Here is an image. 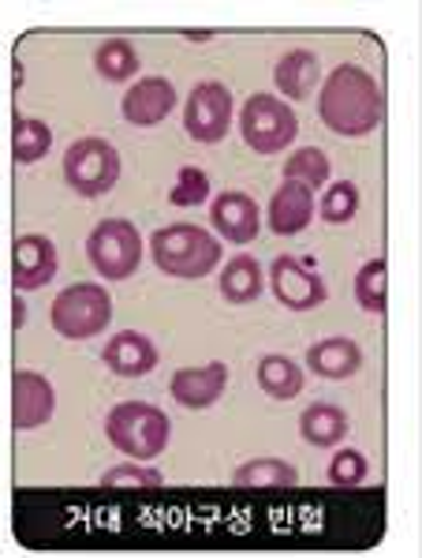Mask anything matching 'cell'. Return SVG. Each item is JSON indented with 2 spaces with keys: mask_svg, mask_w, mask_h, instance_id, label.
<instances>
[{
  "mask_svg": "<svg viewBox=\"0 0 422 558\" xmlns=\"http://www.w3.org/2000/svg\"><path fill=\"white\" fill-rule=\"evenodd\" d=\"M12 326L15 330H23V323H27V304H23V293H15V304H12Z\"/></svg>",
  "mask_w": 422,
  "mask_h": 558,
  "instance_id": "obj_31",
  "label": "cell"
},
{
  "mask_svg": "<svg viewBox=\"0 0 422 558\" xmlns=\"http://www.w3.org/2000/svg\"><path fill=\"white\" fill-rule=\"evenodd\" d=\"M101 360H105V367L113 375H120V379H142V375H150L153 367H158L161 353H158V341H153L150 333L120 330L105 341Z\"/></svg>",
  "mask_w": 422,
  "mask_h": 558,
  "instance_id": "obj_13",
  "label": "cell"
},
{
  "mask_svg": "<svg viewBox=\"0 0 422 558\" xmlns=\"http://www.w3.org/2000/svg\"><path fill=\"white\" fill-rule=\"evenodd\" d=\"M120 169H124V161H120L116 147L109 140H98V135L75 140L64 150V180L83 199H101V195L113 192Z\"/></svg>",
  "mask_w": 422,
  "mask_h": 558,
  "instance_id": "obj_7",
  "label": "cell"
},
{
  "mask_svg": "<svg viewBox=\"0 0 422 558\" xmlns=\"http://www.w3.org/2000/svg\"><path fill=\"white\" fill-rule=\"evenodd\" d=\"M53 150V132L38 117H15L12 120V158L20 166H34Z\"/></svg>",
  "mask_w": 422,
  "mask_h": 558,
  "instance_id": "obj_24",
  "label": "cell"
},
{
  "mask_svg": "<svg viewBox=\"0 0 422 558\" xmlns=\"http://www.w3.org/2000/svg\"><path fill=\"white\" fill-rule=\"evenodd\" d=\"M146 240L139 226L127 218H105L86 236V259L101 281H127L142 266Z\"/></svg>",
  "mask_w": 422,
  "mask_h": 558,
  "instance_id": "obj_5",
  "label": "cell"
},
{
  "mask_svg": "<svg viewBox=\"0 0 422 558\" xmlns=\"http://www.w3.org/2000/svg\"><path fill=\"white\" fill-rule=\"evenodd\" d=\"M299 435L318 446V450H330V446H340L348 439V412L340 405H333V401H314L303 420H299Z\"/></svg>",
  "mask_w": 422,
  "mask_h": 558,
  "instance_id": "obj_20",
  "label": "cell"
},
{
  "mask_svg": "<svg viewBox=\"0 0 422 558\" xmlns=\"http://www.w3.org/2000/svg\"><path fill=\"white\" fill-rule=\"evenodd\" d=\"M232 117H236L232 90L218 80L195 83L184 101V132L191 135L195 143H202V147L225 143V135L232 132Z\"/></svg>",
  "mask_w": 422,
  "mask_h": 558,
  "instance_id": "obj_8",
  "label": "cell"
},
{
  "mask_svg": "<svg viewBox=\"0 0 422 558\" xmlns=\"http://www.w3.org/2000/svg\"><path fill=\"white\" fill-rule=\"evenodd\" d=\"M210 221L218 229L221 240L228 244H251L262 229V210L247 192H221L218 199L210 203Z\"/></svg>",
  "mask_w": 422,
  "mask_h": 558,
  "instance_id": "obj_15",
  "label": "cell"
},
{
  "mask_svg": "<svg viewBox=\"0 0 422 558\" xmlns=\"http://www.w3.org/2000/svg\"><path fill=\"white\" fill-rule=\"evenodd\" d=\"M105 439L132 461H153L172 439V420L150 401H120L105 416Z\"/></svg>",
  "mask_w": 422,
  "mask_h": 558,
  "instance_id": "obj_3",
  "label": "cell"
},
{
  "mask_svg": "<svg viewBox=\"0 0 422 558\" xmlns=\"http://www.w3.org/2000/svg\"><path fill=\"white\" fill-rule=\"evenodd\" d=\"M135 487H165V476L142 461H127V465L101 472V492H135Z\"/></svg>",
  "mask_w": 422,
  "mask_h": 558,
  "instance_id": "obj_28",
  "label": "cell"
},
{
  "mask_svg": "<svg viewBox=\"0 0 422 558\" xmlns=\"http://www.w3.org/2000/svg\"><path fill=\"white\" fill-rule=\"evenodd\" d=\"M218 286H221V296H225L228 304H255L265 289L262 263H258L255 255H236V259L221 270Z\"/></svg>",
  "mask_w": 422,
  "mask_h": 558,
  "instance_id": "obj_22",
  "label": "cell"
},
{
  "mask_svg": "<svg viewBox=\"0 0 422 558\" xmlns=\"http://www.w3.org/2000/svg\"><path fill=\"white\" fill-rule=\"evenodd\" d=\"M57 390L41 372L15 367L12 372V427L15 432H38L53 420Z\"/></svg>",
  "mask_w": 422,
  "mask_h": 558,
  "instance_id": "obj_10",
  "label": "cell"
},
{
  "mask_svg": "<svg viewBox=\"0 0 422 558\" xmlns=\"http://www.w3.org/2000/svg\"><path fill=\"white\" fill-rule=\"evenodd\" d=\"M206 199H210V177H206V169L184 166L176 173V184H172V192H169V203L172 206H202Z\"/></svg>",
  "mask_w": 422,
  "mask_h": 558,
  "instance_id": "obj_29",
  "label": "cell"
},
{
  "mask_svg": "<svg viewBox=\"0 0 422 558\" xmlns=\"http://www.w3.org/2000/svg\"><path fill=\"white\" fill-rule=\"evenodd\" d=\"M314 221V192L296 180H284L270 199V233L299 236Z\"/></svg>",
  "mask_w": 422,
  "mask_h": 558,
  "instance_id": "obj_17",
  "label": "cell"
},
{
  "mask_svg": "<svg viewBox=\"0 0 422 558\" xmlns=\"http://www.w3.org/2000/svg\"><path fill=\"white\" fill-rule=\"evenodd\" d=\"M385 113V98L377 80L356 60H344L330 72L318 94V117L340 140H367Z\"/></svg>",
  "mask_w": 422,
  "mask_h": 558,
  "instance_id": "obj_1",
  "label": "cell"
},
{
  "mask_svg": "<svg viewBox=\"0 0 422 558\" xmlns=\"http://www.w3.org/2000/svg\"><path fill=\"white\" fill-rule=\"evenodd\" d=\"M221 255V240L202 226H165L150 236V259L158 266L165 278H176V281H202L218 270Z\"/></svg>",
  "mask_w": 422,
  "mask_h": 558,
  "instance_id": "obj_2",
  "label": "cell"
},
{
  "mask_svg": "<svg viewBox=\"0 0 422 558\" xmlns=\"http://www.w3.org/2000/svg\"><path fill=\"white\" fill-rule=\"evenodd\" d=\"M307 372H314L318 379L344 383L363 372V349L351 338H322L307 349Z\"/></svg>",
  "mask_w": 422,
  "mask_h": 558,
  "instance_id": "obj_16",
  "label": "cell"
},
{
  "mask_svg": "<svg viewBox=\"0 0 422 558\" xmlns=\"http://www.w3.org/2000/svg\"><path fill=\"white\" fill-rule=\"evenodd\" d=\"M270 289L288 312H314L330 300L325 281L310 270L307 263H299L296 255H277L270 266Z\"/></svg>",
  "mask_w": 422,
  "mask_h": 558,
  "instance_id": "obj_9",
  "label": "cell"
},
{
  "mask_svg": "<svg viewBox=\"0 0 422 558\" xmlns=\"http://www.w3.org/2000/svg\"><path fill=\"white\" fill-rule=\"evenodd\" d=\"M296 132H299L296 109L265 90L251 94V98L244 101V109H239V135H244L247 147L255 154H262V158L288 150L291 143H296Z\"/></svg>",
  "mask_w": 422,
  "mask_h": 558,
  "instance_id": "obj_6",
  "label": "cell"
},
{
  "mask_svg": "<svg viewBox=\"0 0 422 558\" xmlns=\"http://www.w3.org/2000/svg\"><path fill=\"white\" fill-rule=\"evenodd\" d=\"M314 210L322 214L325 226H348L359 214V184L356 180H330V187L322 192V203Z\"/></svg>",
  "mask_w": 422,
  "mask_h": 558,
  "instance_id": "obj_27",
  "label": "cell"
},
{
  "mask_svg": "<svg viewBox=\"0 0 422 558\" xmlns=\"http://www.w3.org/2000/svg\"><path fill=\"white\" fill-rule=\"evenodd\" d=\"M299 484V472L281 458H255L232 472V487L244 492H288Z\"/></svg>",
  "mask_w": 422,
  "mask_h": 558,
  "instance_id": "obj_21",
  "label": "cell"
},
{
  "mask_svg": "<svg viewBox=\"0 0 422 558\" xmlns=\"http://www.w3.org/2000/svg\"><path fill=\"white\" fill-rule=\"evenodd\" d=\"M228 386V364L221 360H210V364H198V367H184V372L172 375L169 383V393L176 405L191 409V412H202V409H213L221 401Z\"/></svg>",
  "mask_w": 422,
  "mask_h": 558,
  "instance_id": "obj_12",
  "label": "cell"
},
{
  "mask_svg": "<svg viewBox=\"0 0 422 558\" xmlns=\"http://www.w3.org/2000/svg\"><path fill=\"white\" fill-rule=\"evenodd\" d=\"M176 101H179L176 87H172L165 75H146V80H139L124 94L120 113H124V120L132 128H153L176 109Z\"/></svg>",
  "mask_w": 422,
  "mask_h": 558,
  "instance_id": "obj_14",
  "label": "cell"
},
{
  "mask_svg": "<svg viewBox=\"0 0 422 558\" xmlns=\"http://www.w3.org/2000/svg\"><path fill=\"white\" fill-rule=\"evenodd\" d=\"M49 323L64 341H90L109 330L113 323V296L98 281L60 289V296L49 307Z\"/></svg>",
  "mask_w": 422,
  "mask_h": 558,
  "instance_id": "obj_4",
  "label": "cell"
},
{
  "mask_svg": "<svg viewBox=\"0 0 422 558\" xmlns=\"http://www.w3.org/2000/svg\"><path fill=\"white\" fill-rule=\"evenodd\" d=\"M94 72L109 83H127L139 72V49L127 38H105L94 49Z\"/></svg>",
  "mask_w": 422,
  "mask_h": 558,
  "instance_id": "obj_23",
  "label": "cell"
},
{
  "mask_svg": "<svg viewBox=\"0 0 422 558\" xmlns=\"http://www.w3.org/2000/svg\"><path fill=\"white\" fill-rule=\"evenodd\" d=\"M255 379H258V390L273 401H291L303 393L307 386V372L296 364L291 356L284 353H265L262 360L255 364Z\"/></svg>",
  "mask_w": 422,
  "mask_h": 558,
  "instance_id": "obj_19",
  "label": "cell"
},
{
  "mask_svg": "<svg viewBox=\"0 0 422 558\" xmlns=\"http://www.w3.org/2000/svg\"><path fill=\"white\" fill-rule=\"evenodd\" d=\"M356 300H359V307L370 315L385 312V300H389V266H385V259H370V263L359 266Z\"/></svg>",
  "mask_w": 422,
  "mask_h": 558,
  "instance_id": "obj_26",
  "label": "cell"
},
{
  "mask_svg": "<svg viewBox=\"0 0 422 558\" xmlns=\"http://www.w3.org/2000/svg\"><path fill=\"white\" fill-rule=\"evenodd\" d=\"M370 472V461L363 450H337L330 461V484L348 492V487H359Z\"/></svg>",
  "mask_w": 422,
  "mask_h": 558,
  "instance_id": "obj_30",
  "label": "cell"
},
{
  "mask_svg": "<svg viewBox=\"0 0 422 558\" xmlns=\"http://www.w3.org/2000/svg\"><path fill=\"white\" fill-rule=\"evenodd\" d=\"M330 169H333V161L325 158V150L299 147V150L288 154V161H284V180H296V184L318 192V187L330 184Z\"/></svg>",
  "mask_w": 422,
  "mask_h": 558,
  "instance_id": "obj_25",
  "label": "cell"
},
{
  "mask_svg": "<svg viewBox=\"0 0 422 558\" xmlns=\"http://www.w3.org/2000/svg\"><path fill=\"white\" fill-rule=\"evenodd\" d=\"M273 83L288 101H307L322 83V60L314 49H288L273 68Z\"/></svg>",
  "mask_w": 422,
  "mask_h": 558,
  "instance_id": "obj_18",
  "label": "cell"
},
{
  "mask_svg": "<svg viewBox=\"0 0 422 558\" xmlns=\"http://www.w3.org/2000/svg\"><path fill=\"white\" fill-rule=\"evenodd\" d=\"M60 270V252L49 236L41 233H27L15 236L12 244V286L15 293H38L49 281L57 278Z\"/></svg>",
  "mask_w": 422,
  "mask_h": 558,
  "instance_id": "obj_11",
  "label": "cell"
}]
</instances>
